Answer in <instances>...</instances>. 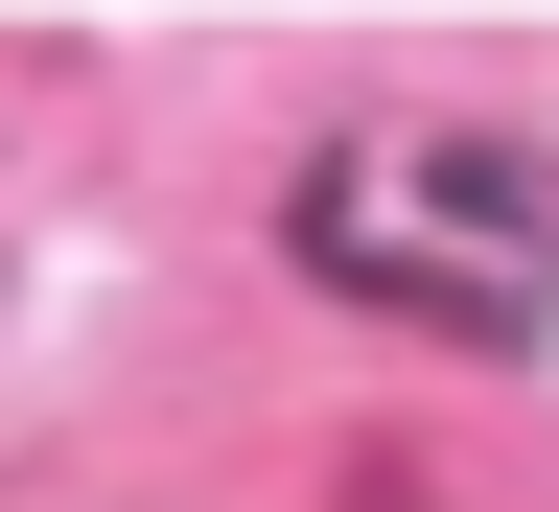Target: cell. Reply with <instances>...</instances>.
Wrapping results in <instances>:
<instances>
[{
    "label": "cell",
    "mask_w": 559,
    "mask_h": 512,
    "mask_svg": "<svg viewBox=\"0 0 559 512\" xmlns=\"http://www.w3.org/2000/svg\"><path fill=\"white\" fill-rule=\"evenodd\" d=\"M280 257H304L326 303H373V326L513 349L559 303V187L513 140H466V117H349V140H304V187H280Z\"/></svg>",
    "instance_id": "obj_1"
}]
</instances>
